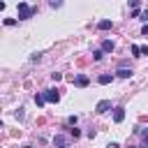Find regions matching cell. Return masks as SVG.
Wrapping results in <instances>:
<instances>
[{
    "instance_id": "cell-1",
    "label": "cell",
    "mask_w": 148,
    "mask_h": 148,
    "mask_svg": "<svg viewBox=\"0 0 148 148\" xmlns=\"http://www.w3.org/2000/svg\"><path fill=\"white\" fill-rule=\"evenodd\" d=\"M32 14H37V7H30L28 2H18V18H30Z\"/></svg>"
},
{
    "instance_id": "cell-2",
    "label": "cell",
    "mask_w": 148,
    "mask_h": 148,
    "mask_svg": "<svg viewBox=\"0 0 148 148\" xmlns=\"http://www.w3.org/2000/svg\"><path fill=\"white\" fill-rule=\"evenodd\" d=\"M44 99L51 102V104H58V102H60V92H58L56 88H49V90H44Z\"/></svg>"
},
{
    "instance_id": "cell-3",
    "label": "cell",
    "mask_w": 148,
    "mask_h": 148,
    "mask_svg": "<svg viewBox=\"0 0 148 148\" xmlns=\"http://www.w3.org/2000/svg\"><path fill=\"white\" fill-rule=\"evenodd\" d=\"M69 143H72V139L65 136V134H56V136H53V146H56V148H67Z\"/></svg>"
},
{
    "instance_id": "cell-4",
    "label": "cell",
    "mask_w": 148,
    "mask_h": 148,
    "mask_svg": "<svg viewBox=\"0 0 148 148\" xmlns=\"http://www.w3.org/2000/svg\"><path fill=\"white\" fill-rule=\"evenodd\" d=\"M106 111H111V99H99L97 104H95V113H106Z\"/></svg>"
},
{
    "instance_id": "cell-5",
    "label": "cell",
    "mask_w": 148,
    "mask_h": 148,
    "mask_svg": "<svg viewBox=\"0 0 148 148\" xmlns=\"http://www.w3.org/2000/svg\"><path fill=\"white\" fill-rule=\"evenodd\" d=\"M72 83H74L76 88H86V86L90 83V76H86V74H76V76L72 79Z\"/></svg>"
},
{
    "instance_id": "cell-6",
    "label": "cell",
    "mask_w": 148,
    "mask_h": 148,
    "mask_svg": "<svg viewBox=\"0 0 148 148\" xmlns=\"http://www.w3.org/2000/svg\"><path fill=\"white\" fill-rule=\"evenodd\" d=\"M132 74H134V72H132L130 67H118V72H116L118 79H132Z\"/></svg>"
},
{
    "instance_id": "cell-7",
    "label": "cell",
    "mask_w": 148,
    "mask_h": 148,
    "mask_svg": "<svg viewBox=\"0 0 148 148\" xmlns=\"http://www.w3.org/2000/svg\"><path fill=\"white\" fill-rule=\"evenodd\" d=\"M125 120V109L123 106H116L113 109V123H123Z\"/></svg>"
},
{
    "instance_id": "cell-8",
    "label": "cell",
    "mask_w": 148,
    "mask_h": 148,
    "mask_svg": "<svg viewBox=\"0 0 148 148\" xmlns=\"http://www.w3.org/2000/svg\"><path fill=\"white\" fill-rule=\"evenodd\" d=\"M113 28V23L109 21V18H102L99 23H97V30H111Z\"/></svg>"
},
{
    "instance_id": "cell-9",
    "label": "cell",
    "mask_w": 148,
    "mask_h": 148,
    "mask_svg": "<svg viewBox=\"0 0 148 148\" xmlns=\"http://www.w3.org/2000/svg\"><path fill=\"white\" fill-rule=\"evenodd\" d=\"M111 51H113V42L111 39H104L102 42V53H111Z\"/></svg>"
},
{
    "instance_id": "cell-10",
    "label": "cell",
    "mask_w": 148,
    "mask_h": 148,
    "mask_svg": "<svg viewBox=\"0 0 148 148\" xmlns=\"http://www.w3.org/2000/svg\"><path fill=\"white\" fill-rule=\"evenodd\" d=\"M113 81V74H102V76H97V83H102V86H106V83H111Z\"/></svg>"
},
{
    "instance_id": "cell-11",
    "label": "cell",
    "mask_w": 148,
    "mask_h": 148,
    "mask_svg": "<svg viewBox=\"0 0 148 148\" xmlns=\"http://www.w3.org/2000/svg\"><path fill=\"white\" fill-rule=\"evenodd\" d=\"M35 104H37V106H44V104H46V99H44V92H37V95H35Z\"/></svg>"
},
{
    "instance_id": "cell-12",
    "label": "cell",
    "mask_w": 148,
    "mask_h": 148,
    "mask_svg": "<svg viewBox=\"0 0 148 148\" xmlns=\"http://www.w3.org/2000/svg\"><path fill=\"white\" fill-rule=\"evenodd\" d=\"M14 118H16V120H23V118H25V109H23V106H18V109L14 111Z\"/></svg>"
},
{
    "instance_id": "cell-13",
    "label": "cell",
    "mask_w": 148,
    "mask_h": 148,
    "mask_svg": "<svg viewBox=\"0 0 148 148\" xmlns=\"http://www.w3.org/2000/svg\"><path fill=\"white\" fill-rule=\"evenodd\" d=\"M79 136H81V130L72 127V130H69V139H79Z\"/></svg>"
},
{
    "instance_id": "cell-14",
    "label": "cell",
    "mask_w": 148,
    "mask_h": 148,
    "mask_svg": "<svg viewBox=\"0 0 148 148\" xmlns=\"http://www.w3.org/2000/svg\"><path fill=\"white\" fill-rule=\"evenodd\" d=\"M92 58H95V60H102V58H104V53H102V49H97V51H92Z\"/></svg>"
},
{
    "instance_id": "cell-15",
    "label": "cell",
    "mask_w": 148,
    "mask_h": 148,
    "mask_svg": "<svg viewBox=\"0 0 148 148\" xmlns=\"http://www.w3.org/2000/svg\"><path fill=\"white\" fill-rule=\"evenodd\" d=\"M132 56H141V46L134 44V46H132Z\"/></svg>"
},
{
    "instance_id": "cell-16",
    "label": "cell",
    "mask_w": 148,
    "mask_h": 148,
    "mask_svg": "<svg viewBox=\"0 0 148 148\" xmlns=\"http://www.w3.org/2000/svg\"><path fill=\"white\" fill-rule=\"evenodd\" d=\"M130 7H132V9H139V7H141V2H139V0H132V2H130Z\"/></svg>"
},
{
    "instance_id": "cell-17",
    "label": "cell",
    "mask_w": 148,
    "mask_h": 148,
    "mask_svg": "<svg viewBox=\"0 0 148 148\" xmlns=\"http://www.w3.org/2000/svg\"><path fill=\"white\" fill-rule=\"evenodd\" d=\"M49 7H51V9H58V7H62V2H56V0H53V2H49Z\"/></svg>"
},
{
    "instance_id": "cell-18",
    "label": "cell",
    "mask_w": 148,
    "mask_h": 148,
    "mask_svg": "<svg viewBox=\"0 0 148 148\" xmlns=\"http://www.w3.org/2000/svg\"><path fill=\"white\" fill-rule=\"evenodd\" d=\"M51 79H53V81H60V79H62V74H60V72H53V74H51Z\"/></svg>"
},
{
    "instance_id": "cell-19",
    "label": "cell",
    "mask_w": 148,
    "mask_h": 148,
    "mask_svg": "<svg viewBox=\"0 0 148 148\" xmlns=\"http://www.w3.org/2000/svg\"><path fill=\"white\" fill-rule=\"evenodd\" d=\"M67 125H74V127H76V116H69V118H67Z\"/></svg>"
},
{
    "instance_id": "cell-20",
    "label": "cell",
    "mask_w": 148,
    "mask_h": 148,
    "mask_svg": "<svg viewBox=\"0 0 148 148\" xmlns=\"http://www.w3.org/2000/svg\"><path fill=\"white\" fill-rule=\"evenodd\" d=\"M5 25H16V18H5Z\"/></svg>"
},
{
    "instance_id": "cell-21",
    "label": "cell",
    "mask_w": 148,
    "mask_h": 148,
    "mask_svg": "<svg viewBox=\"0 0 148 148\" xmlns=\"http://www.w3.org/2000/svg\"><path fill=\"white\" fill-rule=\"evenodd\" d=\"M39 58H42V53H32V56H30V60H32V62H37Z\"/></svg>"
},
{
    "instance_id": "cell-22",
    "label": "cell",
    "mask_w": 148,
    "mask_h": 148,
    "mask_svg": "<svg viewBox=\"0 0 148 148\" xmlns=\"http://www.w3.org/2000/svg\"><path fill=\"white\" fill-rule=\"evenodd\" d=\"M141 56H148V44H143V46H141Z\"/></svg>"
},
{
    "instance_id": "cell-23",
    "label": "cell",
    "mask_w": 148,
    "mask_h": 148,
    "mask_svg": "<svg viewBox=\"0 0 148 148\" xmlns=\"http://www.w3.org/2000/svg\"><path fill=\"white\" fill-rule=\"evenodd\" d=\"M141 32H143V35H148V23H146V25L141 28Z\"/></svg>"
},
{
    "instance_id": "cell-24",
    "label": "cell",
    "mask_w": 148,
    "mask_h": 148,
    "mask_svg": "<svg viewBox=\"0 0 148 148\" xmlns=\"http://www.w3.org/2000/svg\"><path fill=\"white\" fill-rule=\"evenodd\" d=\"M106 148H120V146H118V143H116V141H113V143H109V146H106Z\"/></svg>"
},
{
    "instance_id": "cell-25",
    "label": "cell",
    "mask_w": 148,
    "mask_h": 148,
    "mask_svg": "<svg viewBox=\"0 0 148 148\" xmlns=\"http://www.w3.org/2000/svg\"><path fill=\"white\" fill-rule=\"evenodd\" d=\"M141 16H143V18H146V21H148V9H146V12H143V14H141Z\"/></svg>"
},
{
    "instance_id": "cell-26",
    "label": "cell",
    "mask_w": 148,
    "mask_h": 148,
    "mask_svg": "<svg viewBox=\"0 0 148 148\" xmlns=\"http://www.w3.org/2000/svg\"><path fill=\"white\" fill-rule=\"evenodd\" d=\"M23 148H32V146H23Z\"/></svg>"
},
{
    "instance_id": "cell-27",
    "label": "cell",
    "mask_w": 148,
    "mask_h": 148,
    "mask_svg": "<svg viewBox=\"0 0 148 148\" xmlns=\"http://www.w3.org/2000/svg\"><path fill=\"white\" fill-rule=\"evenodd\" d=\"M0 127H2V120H0Z\"/></svg>"
}]
</instances>
